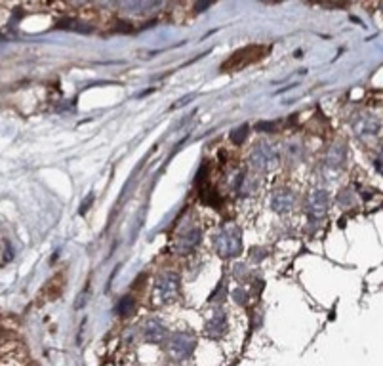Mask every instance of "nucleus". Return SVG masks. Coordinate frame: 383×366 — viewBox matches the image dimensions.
Here are the masks:
<instances>
[{"mask_svg":"<svg viewBox=\"0 0 383 366\" xmlns=\"http://www.w3.org/2000/svg\"><path fill=\"white\" fill-rule=\"evenodd\" d=\"M214 246L217 250V254L223 258H233L242 250V239L241 231L236 227H225L220 231L214 239Z\"/></svg>","mask_w":383,"mask_h":366,"instance_id":"1","label":"nucleus"},{"mask_svg":"<svg viewBox=\"0 0 383 366\" xmlns=\"http://www.w3.org/2000/svg\"><path fill=\"white\" fill-rule=\"evenodd\" d=\"M252 162L253 166L261 172H271L279 164V158H277V153H275L269 145L261 143L258 145L252 153Z\"/></svg>","mask_w":383,"mask_h":366,"instance_id":"2","label":"nucleus"},{"mask_svg":"<svg viewBox=\"0 0 383 366\" xmlns=\"http://www.w3.org/2000/svg\"><path fill=\"white\" fill-rule=\"evenodd\" d=\"M168 349L174 359H185L193 353L195 349V340L189 336V334H175L170 338Z\"/></svg>","mask_w":383,"mask_h":366,"instance_id":"3","label":"nucleus"},{"mask_svg":"<svg viewBox=\"0 0 383 366\" xmlns=\"http://www.w3.org/2000/svg\"><path fill=\"white\" fill-rule=\"evenodd\" d=\"M177 288H179V279L175 274H160L156 279V294L162 301H168L177 296Z\"/></svg>","mask_w":383,"mask_h":366,"instance_id":"4","label":"nucleus"},{"mask_svg":"<svg viewBox=\"0 0 383 366\" xmlns=\"http://www.w3.org/2000/svg\"><path fill=\"white\" fill-rule=\"evenodd\" d=\"M328 210V193L326 191H313L307 198V214L313 219H320Z\"/></svg>","mask_w":383,"mask_h":366,"instance_id":"5","label":"nucleus"},{"mask_svg":"<svg viewBox=\"0 0 383 366\" xmlns=\"http://www.w3.org/2000/svg\"><path fill=\"white\" fill-rule=\"evenodd\" d=\"M292 204H294V198L288 191H277L271 198V206L277 214H286L292 210Z\"/></svg>","mask_w":383,"mask_h":366,"instance_id":"6","label":"nucleus"},{"mask_svg":"<svg viewBox=\"0 0 383 366\" xmlns=\"http://www.w3.org/2000/svg\"><path fill=\"white\" fill-rule=\"evenodd\" d=\"M198 241H200V229H191V231H187V233L179 239L177 250H179V252H189V250H193L196 244H198Z\"/></svg>","mask_w":383,"mask_h":366,"instance_id":"7","label":"nucleus"},{"mask_svg":"<svg viewBox=\"0 0 383 366\" xmlns=\"http://www.w3.org/2000/svg\"><path fill=\"white\" fill-rule=\"evenodd\" d=\"M145 336H147V340L151 341H164V338H166V328L158 322V320H151V322H147V326H145Z\"/></svg>","mask_w":383,"mask_h":366,"instance_id":"8","label":"nucleus"},{"mask_svg":"<svg viewBox=\"0 0 383 366\" xmlns=\"http://www.w3.org/2000/svg\"><path fill=\"white\" fill-rule=\"evenodd\" d=\"M61 288H63V274H56L52 281L46 282L44 286V298L46 300H56L59 294H61Z\"/></svg>","mask_w":383,"mask_h":366,"instance_id":"9","label":"nucleus"},{"mask_svg":"<svg viewBox=\"0 0 383 366\" xmlns=\"http://www.w3.org/2000/svg\"><path fill=\"white\" fill-rule=\"evenodd\" d=\"M225 313L223 311H215V315H214V319L210 320V326H208V330H210V334L212 336H221V334L225 332Z\"/></svg>","mask_w":383,"mask_h":366,"instance_id":"10","label":"nucleus"},{"mask_svg":"<svg viewBox=\"0 0 383 366\" xmlns=\"http://www.w3.org/2000/svg\"><path fill=\"white\" fill-rule=\"evenodd\" d=\"M134 307H136L134 298H132V296H124L122 300H120V303H118V315L126 317V315H130L132 311H134Z\"/></svg>","mask_w":383,"mask_h":366,"instance_id":"11","label":"nucleus"},{"mask_svg":"<svg viewBox=\"0 0 383 366\" xmlns=\"http://www.w3.org/2000/svg\"><path fill=\"white\" fill-rule=\"evenodd\" d=\"M88 300H90V282H86V286L82 288V292L77 296V300H75V307L84 309L86 303H88Z\"/></svg>","mask_w":383,"mask_h":366,"instance_id":"12","label":"nucleus"},{"mask_svg":"<svg viewBox=\"0 0 383 366\" xmlns=\"http://www.w3.org/2000/svg\"><path fill=\"white\" fill-rule=\"evenodd\" d=\"M246 132H248V126L246 124L239 126L236 130L231 132V139H233L234 143H241L242 139H244V136H246Z\"/></svg>","mask_w":383,"mask_h":366,"instance_id":"13","label":"nucleus"}]
</instances>
